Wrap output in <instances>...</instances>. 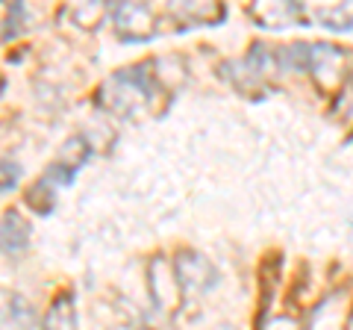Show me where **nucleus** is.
Returning a JSON list of instances; mask_svg holds the SVG:
<instances>
[{
    "instance_id": "1",
    "label": "nucleus",
    "mask_w": 353,
    "mask_h": 330,
    "mask_svg": "<svg viewBox=\"0 0 353 330\" xmlns=\"http://www.w3.org/2000/svg\"><path fill=\"white\" fill-rule=\"evenodd\" d=\"M44 330H77V313H74V301L71 295L53 301L48 318H44Z\"/></svg>"
},
{
    "instance_id": "2",
    "label": "nucleus",
    "mask_w": 353,
    "mask_h": 330,
    "mask_svg": "<svg viewBox=\"0 0 353 330\" xmlns=\"http://www.w3.org/2000/svg\"><path fill=\"white\" fill-rule=\"evenodd\" d=\"M321 18L327 21V24H333V30H353V21L347 12H341V9H336V12H330V9H324Z\"/></svg>"
}]
</instances>
